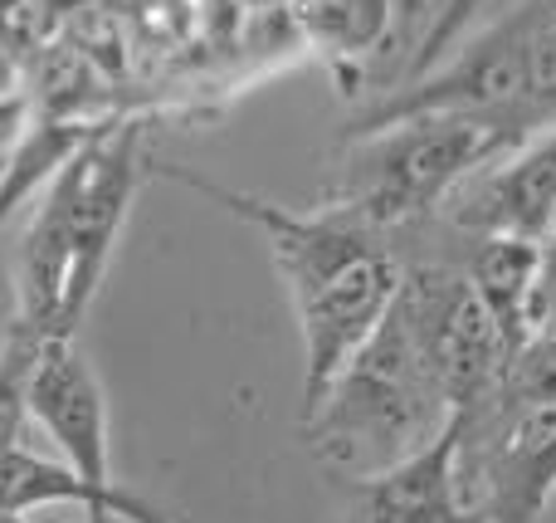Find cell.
Wrapping results in <instances>:
<instances>
[{
    "instance_id": "obj_3",
    "label": "cell",
    "mask_w": 556,
    "mask_h": 523,
    "mask_svg": "<svg viewBox=\"0 0 556 523\" xmlns=\"http://www.w3.org/2000/svg\"><path fill=\"white\" fill-rule=\"evenodd\" d=\"M528 137L479 113H405L371 133L342 137V162L327 182V206L371 221L376 231H420L459 182L508 157Z\"/></svg>"
},
{
    "instance_id": "obj_4",
    "label": "cell",
    "mask_w": 556,
    "mask_h": 523,
    "mask_svg": "<svg viewBox=\"0 0 556 523\" xmlns=\"http://www.w3.org/2000/svg\"><path fill=\"white\" fill-rule=\"evenodd\" d=\"M444 421L450 401L391 299L371 338L327 382L323 401L298 416V431L327 470L362 480L420 450Z\"/></svg>"
},
{
    "instance_id": "obj_11",
    "label": "cell",
    "mask_w": 556,
    "mask_h": 523,
    "mask_svg": "<svg viewBox=\"0 0 556 523\" xmlns=\"http://www.w3.org/2000/svg\"><path fill=\"white\" fill-rule=\"evenodd\" d=\"M303 20L317 45H327V54L362 59L376 54V45L386 39L391 0H303Z\"/></svg>"
},
{
    "instance_id": "obj_10",
    "label": "cell",
    "mask_w": 556,
    "mask_h": 523,
    "mask_svg": "<svg viewBox=\"0 0 556 523\" xmlns=\"http://www.w3.org/2000/svg\"><path fill=\"white\" fill-rule=\"evenodd\" d=\"M464 254H454L469 274L483 309L498 319L503 338L513 348H528L542 333V240L528 235H464Z\"/></svg>"
},
{
    "instance_id": "obj_5",
    "label": "cell",
    "mask_w": 556,
    "mask_h": 523,
    "mask_svg": "<svg viewBox=\"0 0 556 523\" xmlns=\"http://www.w3.org/2000/svg\"><path fill=\"white\" fill-rule=\"evenodd\" d=\"M459 475L479 523H542L556 499V391H513L498 382L464 416Z\"/></svg>"
},
{
    "instance_id": "obj_7",
    "label": "cell",
    "mask_w": 556,
    "mask_h": 523,
    "mask_svg": "<svg viewBox=\"0 0 556 523\" xmlns=\"http://www.w3.org/2000/svg\"><path fill=\"white\" fill-rule=\"evenodd\" d=\"M29 416L39 421L74 480L93 499V523L123 519V523H176L162 509H152L142 495L123 489L113 480V456H108V401L98 387L88 358L74 338H49L39 352L35 382H29Z\"/></svg>"
},
{
    "instance_id": "obj_1",
    "label": "cell",
    "mask_w": 556,
    "mask_h": 523,
    "mask_svg": "<svg viewBox=\"0 0 556 523\" xmlns=\"http://www.w3.org/2000/svg\"><path fill=\"white\" fill-rule=\"evenodd\" d=\"M156 172L230 211L269 245V260L293 299L298 328H303V407L298 416H307L323 401L327 382L342 372V362L371 338V328L386 319L395 289H401L405 260L395 254L391 235L342 206L288 211L264 196L211 182L191 166L156 162Z\"/></svg>"
},
{
    "instance_id": "obj_9",
    "label": "cell",
    "mask_w": 556,
    "mask_h": 523,
    "mask_svg": "<svg viewBox=\"0 0 556 523\" xmlns=\"http://www.w3.org/2000/svg\"><path fill=\"white\" fill-rule=\"evenodd\" d=\"M464 416L450 411L440 431L405 460L352 480L356 519L362 523H479L459 475Z\"/></svg>"
},
{
    "instance_id": "obj_13",
    "label": "cell",
    "mask_w": 556,
    "mask_h": 523,
    "mask_svg": "<svg viewBox=\"0 0 556 523\" xmlns=\"http://www.w3.org/2000/svg\"><path fill=\"white\" fill-rule=\"evenodd\" d=\"M489 5L493 0H440L434 15H430V29H425V39H420V49L405 59V78H415V74H425L430 64H440V59L450 54V49L459 45L473 25H479V15Z\"/></svg>"
},
{
    "instance_id": "obj_12",
    "label": "cell",
    "mask_w": 556,
    "mask_h": 523,
    "mask_svg": "<svg viewBox=\"0 0 556 523\" xmlns=\"http://www.w3.org/2000/svg\"><path fill=\"white\" fill-rule=\"evenodd\" d=\"M45 333H35L25 319H10L0 338V456L20 446V431L29 421V382H35Z\"/></svg>"
},
{
    "instance_id": "obj_6",
    "label": "cell",
    "mask_w": 556,
    "mask_h": 523,
    "mask_svg": "<svg viewBox=\"0 0 556 523\" xmlns=\"http://www.w3.org/2000/svg\"><path fill=\"white\" fill-rule=\"evenodd\" d=\"M395 309H401L420 358L430 362L450 411L473 416L498 391L518 348L503 338L498 319L483 309L469 274L454 260L405 264L401 289H395Z\"/></svg>"
},
{
    "instance_id": "obj_2",
    "label": "cell",
    "mask_w": 556,
    "mask_h": 523,
    "mask_svg": "<svg viewBox=\"0 0 556 523\" xmlns=\"http://www.w3.org/2000/svg\"><path fill=\"white\" fill-rule=\"evenodd\" d=\"M142 162L137 123L98 127L64 157L49 191L39 196L15 250V319H25L35 333L78 338V323L132 211Z\"/></svg>"
},
{
    "instance_id": "obj_8",
    "label": "cell",
    "mask_w": 556,
    "mask_h": 523,
    "mask_svg": "<svg viewBox=\"0 0 556 523\" xmlns=\"http://www.w3.org/2000/svg\"><path fill=\"white\" fill-rule=\"evenodd\" d=\"M459 235H528L542 240L556 221V123L532 133L508 157L489 162L440 206Z\"/></svg>"
}]
</instances>
